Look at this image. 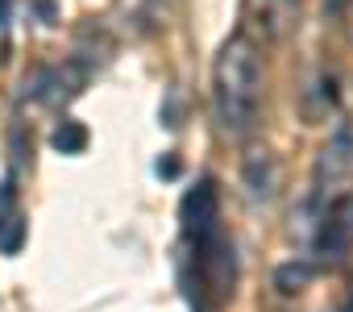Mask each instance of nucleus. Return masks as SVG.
<instances>
[{
	"instance_id": "nucleus-5",
	"label": "nucleus",
	"mask_w": 353,
	"mask_h": 312,
	"mask_svg": "<svg viewBox=\"0 0 353 312\" xmlns=\"http://www.w3.org/2000/svg\"><path fill=\"white\" fill-rule=\"evenodd\" d=\"M21 242H26V217L17 208L13 184H5V192H0V254H17Z\"/></svg>"
},
{
	"instance_id": "nucleus-7",
	"label": "nucleus",
	"mask_w": 353,
	"mask_h": 312,
	"mask_svg": "<svg viewBox=\"0 0 353 312\" xmlns=\"http://www.w3.org/2000/svg\"><path fill=\"white\" fill-rule=\"evenodd\" d=\"M345 21H349V38H353V0H349V13H345Z\"/></svg>"
},
{
	"instance_id": "nucleus-4",
	"label": "nucleus",
	"mask_w": 353,
	"mask_h": 312,
	"mask_svg": "<svg viewBox=\"0 0 353 312\" xmlns=\"http://www.w3.org/2000/svg\"><path fill=\"white\" fill-rule=\"evenodd\" d=\"M221 225V200H216V184L212 179H200L188 196H183V229L188 237H200L208 229Z\"/></svg>"
},
{
	"instance_id": "nucleus-3",
	"label": "nucleus",
	"mask_w": 353,
	"mask_h": 312,
	"mask_svg": "<svg viewBox=\"0 0 353 312\" xmlns=\"http://www.w3.org/2000/svg\"><path fill=\"white\" fill-rule=\"evenodd\" d=\"M353 250V196H332L324 204L320 217V233H316V254L324 262H345Z\"/></svg>"
},
{
	"instance_id": "nucleus-1",
	"label": "nucleus",
	"mask_w": 353,
	"mask_h": 312,
	"mask_svg": "<svg viewBox=\"0 0 353 312\" xmlns=\"http://www.w3.org/2000/svg\"><path fill=\"white\" fill-rule=\"evenodd\" d=\"M262 108V55L245 34H233L212 67V113L221 133L245 137Z\"/></svg>"
},
{
	"instance_id": "nucleus-8",
	"label": "nucleus",
	"mask_w": 353,
	"mask_h": 312,
	"mask_svg": "<svg viewBox=\"0 0 353 312\" xmlns=\"http://www.w3.org/2000/svg\"><path fill=\"white\" fill-rule=\"evenodd\" d=\"M5 13H9V0H0V21H5Z\"/></svg>"
},
{
	"instance_id": "nucleus-6",
	"label": "nucleus",
	"mask_w": 353,
	"mask_h": 312,
	"mask_svg": "<svg viewBox=\"0 0 353 312\" xmlns=\"http://www.w3.org/2000/svg\"><path fill=\"white\" fill-rule=\"evenodd\" d=\"M88 146V129L79 125V121H63L59 129H54V150H63V154H79Z\"/></svg>"
},
{
	"instance_id": "nucleus-9",
	"label": "nucleus",
	"mask_w": 353,
	"mask_h": 312,
	"mask_svg": "<svg viewBox=\"0 0 353 312\" xmlns=\"http://www.w3.org/2000/svg\"><path fill=\"white\" fill-rule=\"evenodd\" d=\"M287 5H295V0H287Z\"/></svg>"
},
{
	"instance_id": "nucleus-2",
	"label": "nucleus",
	"mask_w": 353,
	"mask_h": 312,
	"mask_svg": "<svg viewBox=\"0 0 353 312\" xmlns=\"http://www.w3.org/2000/svg\"><path fill=\"white\" fill-rule=\"evenodd\" d=\"M353 175V125H336V133L320 146L316 159V179H312V196L316 200H332V192Z\"/></svg>"
}]
</instances>
